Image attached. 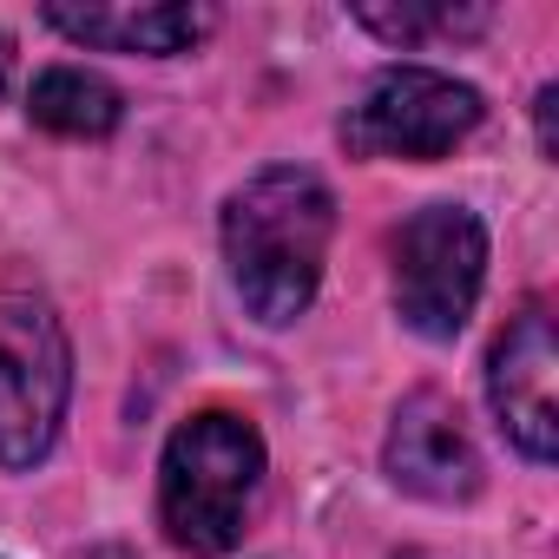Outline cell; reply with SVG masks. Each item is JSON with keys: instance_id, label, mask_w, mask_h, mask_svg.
Masks as SVG:
<instances>
[{"instance_id": "obj_1", "label": "cell", "mask_w": 559, "mask_h": 559, "mask_svg": "<svg viewBox=\"0 0 559 559\" xmlns=\"http://www.w3.org/2000/svg\"><path fill=\"white\" fill-rule=\"evenodd\" d=\"M336 237V198L304 165H270L224 204V263L243 310L284 330L310 310Z\"/></svg>"}, {"instance_id": "obj_2", "label": "cell", "mask_w": 559, "mask_h": 559, "mask_svg": "<svg viewBox=\"0 0 559 559\" xmlns=\"http://www.w3.org/2000/svg\"><path fill=\"white\" fill-rule=\"evenodd\" d=\"M263 480V441L243 415L230 408H204L191 415L158 461V520L171 533V546L185 552H224L243 533V513L257 500Z\"/></svg>"}, {"instance_id": "obj_3", "label": "cell", "mask_w": 559, "mask_h": 559, "mask_svg": "<svg viewBox=\"0 0 559 559\" xmlns=\"http://www.w3.org/2000/svg\"><path fill=\"white\" fill-rule=\"evenodd\" d=\"M487 276V230L467 204H428L395 230V310L415 336L454 343Z\"/></svg>"}, {"instance_id": "obj_4", "label": "cell", "mask_w": 559, "mask_h": 559, "mask_svg": "<svg viewBox=\"0 0 559 559\" xmlns=\"http://www.w3.org/2000/svg\"><path fill=\"white\" fill-rule=\"evenodd\" d=\"M73 349L40 297H0V467H34L67 415Z\"/></svg>"}, {"instance_id": "obj_5", "label": "cell", "mask_w": 559, "mask_h": 559, "mask_svg": "<svg viewBox=\"0 0 559 559\" xmlns=\"http://www.w3.org/2000/svg\"><path fill=\"white\" fill-rule=\"evenodd\" d=\"M480 93L435 67H389L343 119L356 158H448L480 126Z\"/></svg>"}, {"instance_id": "obj_6", "label": "cell", "mask_w": 559, "mask_h": 559, "mask_svg": "<svg viewBox=\"0 0 559 559\" xmlns=\"http://www.w3.org/2000/svg\"><path fill=\"white\" fill-rule=\"evenodd\" d=\"M559 349H552V317L520 310L507 336L487 356V402L500 415V435L526 461H552L559 448Z\"/></svg>"}, {"instance_id": "obj_7", "label": "cell", "mask_w": 559, "mask_h": 559, "mask_svg": "<svg viewBox=\"0 0 559 559\" xmlns=\"http://www.w3.org/2000/svg\"><path fill=\"white\" fill-rule=\"evenodd\" d=\"M382 461H389V480L408 487V493H421V500L454 507V500H474V493H480L474 435H467L461 408H454L448 395H435V389H415V395L395 408Z\"/></svg>"}, {"instance_id": "obj_8", "label": "cell", "mask_w": 559, "mask_h": 559, "mask_svg": "<svg viewBox=\"0 0 559 559\" xmlns=\"http://www.w3.org/2000/svg\"><path fill=\"white\" fill-rule=\"evenodd\" d=\"M47 27L99 53H185L211 34V8H47Z\"/></svg>"}, {"instance_id": "obj_9", "label": "cell", "mask_w": 559, "mask_h": 559, "mask_svg": "<svg viewBox=\"0 0 559 559\" xmlns=\"http://www.w3.org/2000/svg\"><path fill=\"white\" fill-rule=\"evenodd\" d=\"M27 112L40 132H60V139H106L119 119H126V99L99 80V73H80V67H53L34 80L27 93Z\"/></svg>"}, {"instance_id": "obj_10", "label": "cell", "mask_w": 559, "mask_h": 559, "mask_svg": "<svg viewBox=\"0 0 559 559\" xmlns=\"http://www.w3.org/2000/svg\"><path fill=\"white\" fill-rule=\"evenodd\" d=\"M356 21L369 34L395 40V47H415L428 34H474V27H487L480 8H356Z\"/></svg>"}, {"instance_id": "obj_11", "label": "cell", "mask_w": 559, "mask_h": 559, "mask_svg": "<svg viewBox=\"0 0 559 559\" xmlns=\"http://www.w3.org/2000/svg\"><path fill=\"white\" fill-rule=\"evenodd\" d=\"M0 80H8V47H0Z\"/></svg>"}]
</instances>
